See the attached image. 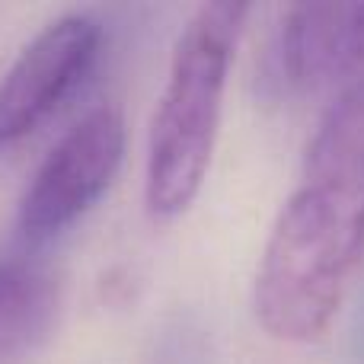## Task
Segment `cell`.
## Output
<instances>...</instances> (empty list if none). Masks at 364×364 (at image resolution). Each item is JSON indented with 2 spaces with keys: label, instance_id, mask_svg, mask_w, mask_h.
Wrapping results in <instances>:
<instances>
[{
  "label": "cell",
  "instance_id": "cell-1",
  "mask_svg": "<svg viewBox=\"0 0 364 364\" xmlns=\"http://www.w3.org/2000/svg\"><path fill=\"white\" fill-rule=\"evenodd\" d=\"M364 252V77L320 122L307 173L269 233L256 272V316L275 339L326 333Z\"/></svg>",
  "mask_w": 364,
  "mask_h": 364
},
{
  "label": "cell",
  "instance_id": "cell-2",
  "mask_svg": "<svg viewBox=\"0 0 364 364\" xmlns=\"http://www.w3.org/2000/svg\"><path fill=\"white\" fill-rule=\"evenodd\" d=\"M243 16V4H205L176 45L147 147L144 198L157 218L182 214L205 182Z\"/></svg>",
  "mask_w": 364,
  "mask_h": 364
},
{
  "label": "cell",
  "instance_id": "cell-3",
  "mask_svg": "<svg viewBox=\"0 0 364 364\" xmlns=\"http://www.w3.org/2000/svg\"><path fill=\"white\" fill-rule=\"evenodd\" d=\"M125 157V122L119 109L87 112L42 160L23 201L19 227L29 240H48L80 220L112 186Z\"/></svg>",
  "mask_w": 364,
  "mask_h": 364
},
{
  "label": "cell",
  "instance_id": "cell-4",
  "mask_svg": "<svg viewBox=\"0 0 364 364\" xmlns=\"http://www.w3.org/2000/svg\"><path fill=\"white\" fill-rule=\"evenodd\" d=\"M102 26L87 13L48 23L0 77V151L36 132L90 74Z\"/></svg>",
  "mask_w": 364,
  "mask_h": 364
},
{
  "label": "cell",
  "instance_id": "cell-5",
  "mask_svg": "<svg viewBox=\"0 0 364 364\" xmlns=\"http://www.w3.org/2000/svg\"><path fill=\"white\" fill-rule=\"evenodd\" d=\"M364 64V4H301L282 19L275 42L278 80L316 93L355 77Z\"/></svg>",
  "mask_w": 364,
  "mask_h": 364
},
{
  "label": "cell",
  "instance_id": "cell-6",
  "mask_svg": "<svg viewBox=\"0 0 364 364\" xmlns=\"http://www.w3.org/2000/svg\"><path fill=\"white\" fill-rule=\"evenodd\" d=\"M58 310V284L29 262H0V364L45 339Z\"/></svg>",
  "mask_w": 364,
  "mask_h": 364
}]
</instances>
